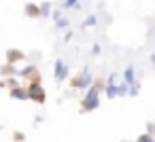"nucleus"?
Returning <instances> with one entry per match:
<instances>
[{"instance_id":"6ab92c4d","label":"nucleus","mask_w":155,"mask_h":142,"mask_svg":"<svg viewBox=\"0 0 155 142\" xmlns=\"http://www.w3.org/2000/svg\"><path fill=\"white\" fill-rule=\"evenodd\" d=\"M149 57H151V64H153V66H155V53H151V55H149Z\"/></svg>"},{"instance_id":"9d476101","label":"nucleus","mask_w":155,"mask_h":142,"mask_svg":"<svg viewBox=\"0 0 155 142\" xmlns=\"http://www.w3.org/2000/svg\"><path fill=\"white\" fill-rule=\"evenodd\" d=\"M98 24V15H87L85 19H83V24H81V28H94Z\"/></svg>"},{"instance_id":"f8f14e48","label":"nucleus","mask_w":155,"mask_h":142,"mask_svg":"<svg viewBox=\"0 0 155 142\" xmlns=\"http://www.w3.org/2000/svg\"><path fill=\"white\" fill-rule=\"evenodd\" d=\"M38 9H41V17H45V19L51 17V2H43Z\"/></svg>"},{"instance_id":"20e7f679","label":"nucleus","mask_w":155,"mask_h":142,"mask_svg":"<svg viewBox=\"0 0 155 142\" xmlns=\"http://www.w3.org/2000/svg\"><path fill=\"white\" fill-rule=\"evenodd\" d=\"M53 76L58 83H62L66 76H68V66L64 64V60H55V66H53Z\"/></svg>"},{"instance_id":"f257e3e1","label":"nucleus","mask_w":155,"mask_h":142,"mask_svg":"<svg viewBox=\"0 0 155 142\" xmlns=\"http://www.w3.org/2000/svg\"><path fill=\"white\" fill-rule=\"evenodd\" d=\"M100 91H102V87H100L98 83H94V85L87 89V93H85V98H83V102H81L83 110H96V108L100 106Z\"/></svg>"},{"instance_id":"f03ea898","label":"nucleus","mask_w":155,"mask_h":142,"mask_svg":"<svg viewBox=\"0 0 155 142\" xmlns=\"http://www.w3.org/2000/svg\"><path fill=\"white\" fill-rule=\"evenodd\" d=\"M104 91H106V98L113 100V98H119V95H130V85H125V83L117 85V83H115V76H108Z\"/></svg>"},{"instance_id":"9b49d317","label":"nucleus","mask_w":155,"mask_h":142,"mask_svg":"<svg viewBox=\"0 0 155 142\" xmlns=\"http://www.w3.org/2000/svg\"><path fill=\"white\" fill-rule=\"evenodd\" d=\"M26 15H30V17H36V15H41V9L36 7V5H26Z\"/></svg>"},{"instance_id":"1a4fd4ad","label":"nucleus","mask_w":155,"mask_h":142,"mask_svg":"<svg viewBox=\"0 0 155 142\" xmlns=\"http://www.w3.org/2000/svg\"><path fill=\"white\" fill-rule=\"evenodd\" d=\"M81 7V0H62V9L64 11H72Z\"/></svg>"},{"instance_id":"a211bd4d","label":"nucleus","mask_w":155,"mask_h":142,"mask_svg":"<svg viewBox=\"0 0 155 142\" xmlns=\"http://www.w3.org/2000/svg\"><path fill=\"white\" fill-rule=\"evenodd\" d=\"M149 134H153V136H155V123H149Z\"/></svg>"},{"instance_id":"0eeeda50","label":"nucleus","mask_w":155,"mask_h":142,"mask_svg":"<svg viewBox=\"0 0 155 142\" xmlns=\"http://www.w3.org/2000/svg\"><path fill=\"white\" fill-rule=\"evenodd\" d=\"M11 98H15V100H30L28 89H21V87H11Z\"/></svg>"},{"instance_id":"2eb2a0df","label":"nucleus","mask_w":155,"mask_h":142,"mask_svg":"<svg viewBox=\"0 0 155 142\" xmlns=\"http://www.w3.org/2000/svg\"><path fill=\"white\" fill-rule=\"evenodd\" d=\"M7 57H9V62H19L24 55H21L19 51H9V53H7Z\"/></svg>"},{"instance_id":"dca6fc26","label":"nucleus","mask_w":155,"mask_h":142,"mask_svg":"<svg viewBox=\"0 0 155 142\" xmlns=\"http://www.w3.org/2000/svg\"><path fill=\"white\" fill-rule=\"evenodd\" d=\"M138 89H140V85L136 83V85H132L130 87V95H138Z\"/></svg>"},{"instance_id":"4468645a","label":"nucleus","mask_w":155,"mask_h":142,"mask_svg":"<svg viewBox=\"0 0 155 142\" xmlns=\"http://www.w3.org/2000/svg\"><path fill=\"white\" fill-rule=\"evenodd\" d=\"M136 142H155V136H153V134H149V131H147V134H140V136H138V140H136Z\"/></svg>"},{"instance_id":"ddd939ff","label":"nucleus","mask_w":155,"mask_h":142,"mask_svg":"<svg viewBox=\"0 0 155 142\" xmlns=\"http://www.w3.org/2000/svg\"><path fill=\"white\" fill-rule=\"evenodd\" d=\"M36 74V68L34 66H26L21 72H19V76H24V79H30V76H34Z\"/></svg>"},{"instance_id":"7ed1b4c3","label":"nucleus","mask_w":155,"mask_h":142,"mask_svg":"<svg viewBox=\"0 0 155 142\" xmlns=\"http://www.w3.org/2000/svg\"><path fill=\"white\" fill-rule=\"evenodd\" d=\"M28 95H30V100H34V102H38V104H43V102L47 100V93H45V89H43L38 83H32V85L28 87Z\"/></svg>"},{"instance_id":"423d86ee","label":"nucleus","mask_w":155,"mask_h":142,"mask_svg":"<svg viewBox=\"0 0 155 142\" xmlns=\"http://www.w3.org/2000/svg\"><path fill=\"white\" fill-rule=\"evenodd\" d=\"M123 83L125 85H136L138 81H136V70H134V66H127L125 70H123Z\"/></svg>"},{"instance_id":"39448f33","label":"nucleus","mask_w":155,"mask_h":142,"mask_svg":"<svg viewBox=\"0 0 155 142\" xmlns=\"http://www.w3.org/2000/svg\"><path fill=\"white\" fill-rule=\"evenodd\" d=\"M91 85H94V79H91L89 70H83V74L74 79V87H79V89H89Z\"/></svg>"},{"instance_id":"f3484780","label":"nucleus","mask_w":155,"mask_h":142,"mask_svg":"<svg viewBox=\"0 0 155 142\" xmlns=\"http://www.w3.org/2000/svg\"><path fill=\"white\" fill-rule=\"evenodd\" d=\"M100 51H102V47H100V45H98V43H96V45H94V47H91V53H94V55H98V53H100Z\"/></svg>"},{"instance_id":"6e6552de","label":"nucleus","mask_w":155,"mask_h":142,"mask_svg":"<svg viewBox=\"0 0 155 142\" xmlns=\"http://www.w3.org/2000/svg\"><path fill=\"white\" fill-rule=\"evenodd\" d=\"M53 17H55V28H58V30H66V28H68V19L62 17V11H55Z\"/></svg>"}]
</instances>
